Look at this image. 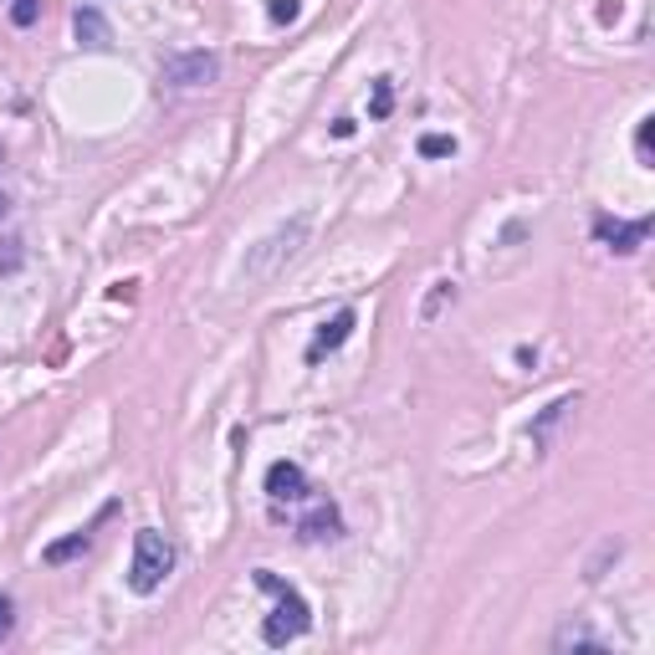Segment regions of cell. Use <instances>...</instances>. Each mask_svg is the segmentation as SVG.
Listing matches in <instances>:
<instances>
[{
	"label": "cell",
	"mask_w": 655,
	"mask_h": 655,
	"mask_svg": "<svg viewBox=\"0 0 655 655\" xmlns=\"http://www.w3.org/2000/svg\"><path fill=\"white\" fill-rule=\"evenodd\" d=\"M569 645H574V651H604V645L594 641L584 625H563L559 635H553V651H569Z\"/></svg>",
	"instance_id": "11"
},
{
	"label": "cell",
	"mask_w": 655,
	"mask_h": 655,
	"mask_svg": "<svg viewBox=\"0 0 655 655\" xmlns=\"http://www.w3.org/2000/svg\"><path fill=\"white\" fill-rule=\"evenodd\" d=\"M308 215H297L293 226H282L277 236H272V242H262L267 246V252H252V262H246V277L252 282H262V277H277V267L282 262H293L297 252H303V242H308Z\"/></svg>",
	"instance_id": "3"
},
{
	"label": "cell",
	"mask_w": 655,
	"mask_h": 655,
	"mask_svg": "<svg viewBox=\"0 0 655 655\" xmlns=\"http://www.w3.org/2000/svg\"><path fill=\"white\" fill-rule=\"evenodd\" d=\"M11 625H16V610H11V600H6V594H0V641H6V635H11Z\"/></svg>",
	"instance_id": "17"
},
{
	"label": "cell",
	"mask_w": 655,
	"mask_h": 655,
	"mask_svg": "<svg viewBox=\"0 0 655 655\" xmlns=\"http://www.w3.org/2000/svg\"><path fill=\"white\" fill-rule=\"evenodd\" d=\"M267 497L272 502H303L308 497V471L297 461H272L267 467Z\"/></svg>",
	"instance_id": "6"
},
{
	"label": "cell",
	"mask_w": 655,
	"mask_h": 655,
	"mask_svg": "<svg viewBox=\"0 0 655 655\" xmlns=\"http://www.w3.org/2000/svg\"><path fill=\"white\" fill-rule=\"evenodd\" d=\"M354 323H359V318H354V308L334 313V318L323 323V328H318V338L308 344V364H318L323 354H334V348H344V344H348V334H354Z\"/></svg>",
	"instance_id": "7"
},
{
	"label": "cell",
	"mask_w": 655,
	"mask_h": 655,
	"mask_svg": "<svg viewBox=\"0 0 655 655\" xmlns=\"http://www.w3.org/2000/svg\"><path fill=\"white\" fill-rule=\"evenodd\" d=\"M338 528H344L338 508H334V502H318L308 518L297 522V538H303V543H323V538H338Z\"/></svg>",
	"instance_id": "8"
},
{
	"label": "cell",
	"mask_w": 655,
	"mask_h": 655,
	"mask_svg": "<svg viewBox=\"0 0 655 655\" xmlns=\"http://www.w3.org/2000/svg\"><path fill=\"white\" fill-rule=\"evenodd\" d=\"M651 139H655V119H645L641 134H635V154H641V164H651Z\"/></svg>",
	"instance_id": "16"
},
{
	"label": "cell",
	"mask_w": 655,
	"mask_h": 655,
	"mask_svg": "<svg viewBox=\"0 0 655 655\" xmlns=\"http://www.w3.org/2000/svg\"><path fill=\"white\" fill-rule=\"evenodd\" d=\"M72 27H78V41H82V47H108V21L93 11V6H82V11L72 16Z\"/></svg>",
	"instance_id": "9"
},
{
	"label": "cell",
	"mask_w": 655,
	"mask_h": 655,
	"mask_svg": "<svg viewBox=\"0 0 655 655\" xmlns=\"http://www.w3.org/2000/svg\"><path fill=\"white\" fill-rule=\"evenodd\" d=\"M88 549H93V533H72V538H62V543H47L41 559H47V563H68V559H78V553H88Z\"/></svg>",
	"instance_id": "10"
},
{
	"label": "cell",
	"mask_w": 655,
	"mask_h": 655,
	"mask_svg": "<svg viewBox=\"0 0 655 655\" xmlns=\"http://www.w3.org/2000/svg\"><path fill=\"white\" fill-rule=\"evenodd\" d=\"M420 154H426V160H446V154H456V139L451 134H426L420 139Z\"/></svg>",
	"instance_id": "13"
},
{
	"label": "cell",
	"mask_w": 655,
	"mask_h": 655,
	"mask_svg": "<svg viewBox=\"0 0 655 655\" xmlns=\"http://www.w3.org/2000/svg\"><path fill=\"white\" fill-rule=\"evenodd\" d=\"M267 16L277 21V27H287V21H297V16H303V6H297V0H267Z\"/></svg>",
	"instance_id": "14"
},
{
	"label": "cell",
	"mask_w": 655,
	"mask_h": 655,
	"mask_svg": "<svg viewBox=\"0 0 655 655\" xmlns=\"http://www.w3.org/2000/svg\"><path fill=\"white\" fill-rule=\"evenodd\" d=\"M256 584H262L272 600H277V610H272L267 625H262V641H267V645H293V641H303V635H308V625H313L308 600H303L293 584H282L272 569H262V574H256Z\"/></svg>",
	"instance_id": "1"
},
{
	"label": "cell",
	"mask_w": 655,
	"mask_h": 655,
	"mask_svg": "<svg viewBox=\"0 0 655 655\" xmlns=\"http://www.w3.org/2000/svg\"><path fill=\"white\" fill-rule=\"evenodd\" d=\"M6 211H11V195H6V190H0V215H6Z\"/></svg>",
	"instance_id": "18"
},
{
	"label": "cell",
	"mask_w": 655,
	"mask_h": 655,
	"mask_svg": "<svg viewBox=\"0 0 655 655\" xmlns=\"http://www.w3.org/2000/svg\"><path fill=\"white\" fill-rule=\"evenodd\" d=\"M170 574H174V543L160 533V528H139L134 533V563H129V589H134V594H154Z\"/></svg>",
	"instance_id": "2"
},
{
	"label": "cell",
	"mask_w": 655,
	"mask_h": 655,
	"mask_svg": "<svg viewBox=\"0 0 655 655\" xmlns=\"http://www.w3.org/2000/svg\"><path fill=\"white\" fill-rule=\"evenodd\" d=\"M594 236H600V242H610V252H620V256H630L635 252V246L645 242V236H651V215H641V221H610V215H600V221H594Z\"/></svg>",
	"instance_id": "5"
},
{
	"label": "cell",
	"mask_w": 655,
	"mask_h": 655,
	"mask_svg": "<svg viewBox=\"0 0 655 655\" xmlns=\"http://www.w3.org/2000/svg\"><path fill=\"white\" fill-rule=\"evenodd\" d=\"M37 16H41V0H16V6H11L16 27H37Z\"/></svg>",
	"instance_id": "15"
},
{
	"label": "cell",
	"mask_w": 655,
	"mask_h": 655,
	"mask_svg": "<svg viewBox=\"0 0 655 655\" xmlns=\"http://www.w3.org/2000/svg\"><path fill=\"white\" fill-rule=\"evenodd\" d=\"M389 108H395V88H389V78H375V98H369V119H389Z\"/></svg>",
	"instance_id": "12"
},
{
	"label": "cell",
	"mask_w": 655,
	"mask_h": 655,
	"mask_svg": "<svg viewBox=\"0 0 655 655\" xmlns=\"http://www.w3.org/2000/svg\"><path fill=\"white\" fill-rule=\"evenodd\" d=\"M221 78V57L215 52H185L164 62V82L170 88H205V82Z\"/></svg>",
	"instance_id": "4"
}]
</instances>
